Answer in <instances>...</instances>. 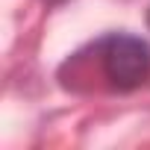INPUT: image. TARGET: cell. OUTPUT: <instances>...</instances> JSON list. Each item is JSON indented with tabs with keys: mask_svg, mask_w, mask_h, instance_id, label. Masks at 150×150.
<instances>
[{
	"mask_svg": "<svg viewBox=\"0 0 150 150\" xmlns=\"http://www.w3.org/2000/svg\"><path fill=\"white\" fill-rule=\"evenodd\" d=\"M100 65L118 91L138 88L150 77V44L138 35H109L100 41Z\"/></svg>",
	"mask_w": 150,
	"mask_h": 150,
	"instance_id": "1",
	"label": "cell"
},
{
	"mask_svg": "<svg viewBox=\"0 0 150 150\" xmlns=\"http://www.w3.org/2000/svg\"><path fill=\"white\" fill-rule=\"evenodd\" d=\"M44 3H62V0H44Z\"/></svg>",
	"mask_w": 150,
	"mask_h": 150,
	"instance_id": "2",
	"label": "cell"
},
{
	"mask_svg": "<svg viewBox=\"0 0 150 150\" xmlns=\"http://www.w3.org/2000/svg\"><path fill=\"white\" fill-rule=\"evenodd\" d=\"M147 27H150V12H147Z\"/></svg>",
	"mask_w": 150,
	"mask_h": 150,
	"instance_id": "3",
	"label": "cell"
}]
</instances>
